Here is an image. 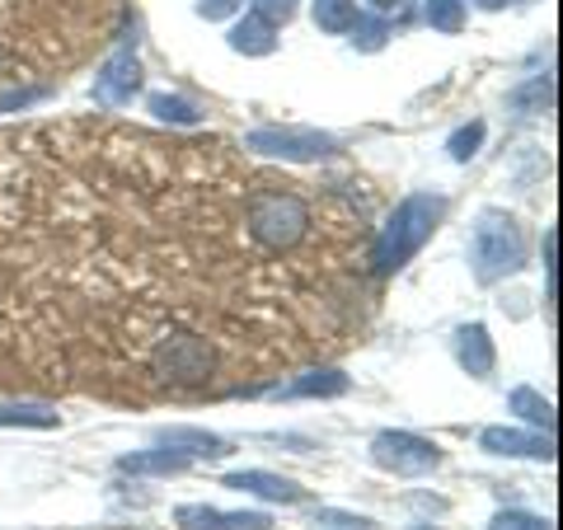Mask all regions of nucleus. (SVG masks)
Returning <instances> with one entry per match:
<instances>
[{
    "mask_svg": "<svg viewBox=\"0 0 563 530\" xmlns=\"http://www.w3.org/2000/svg\"><path fill=\"white\" fill-rule=\"evenodd\" d=\"M446 217V198L442 192H413V198H404L395 207V217L385 221V231L376 240V250H372V263H376V273H399L404 263H409L422 244L432 240L437 231V221Z\"/></svg>",
    "mask_w": 563,
    "mask_h": 530,
    "instance_id": "1",
    "label": "nucleus"
},
{
    "mask_svg": "<svg viewBox=\"0 0 563 530\" xmlns=\"http://www.w3.org/2000/svg\"><path fill=\"white\" fill-rule=\"evenodd\" d=\"M244 225H250V240L258 250L282 254L310 235V207L291 188H258L244 202Z\"/></svg>",
    "mask_w": 563,
    "mask_h": 530,
    "instance_id": "2",
    "label": "nucleus"
},
{
    "mask_svg": "<svg viewBox=\"0 0 563 530\" xmlns=\"http://www.w3.org/2000/svg\"><path fill=\"white\" fill-rule=\"evenodd\" d=\"M526 258V240H521V225L503 211H484L479 225H474V244H470V263H474V277L484 281H498L507 273H517Z\"/></svg>",
    "mask_w": 563,
    "mask_h": 530,
    "instance_id": "3",
    "label": "nucleus"
},
{
    "mask_svg": "<svg viewBox=\"0 0 563 530\" xmlns=\"http://www.w3.org/2000/svg\"><path fill=\"white\" fill-rule=\"evenodd\" d=\"M151 380L161 385H202L217 371V347H211L202 333H165L151 347Z\"/></svg>",
    "mask_w": 563,
    "mask_h": 530,
    "instance_id": "4",
    "label": "nucleus"
},
{
    "mask_svg": "<svg viewBox=\"0 0 563 530\" xmlns=\"http://www.w3.org/2000/svg\"><path fill=\"white\" fill-rule=\"evenodd\" d=\"M372 461L380 470H395V474H428L442 465V446L428 437H413V432H380L372 441Z\"/></svg>",
    "mask_w": 563,
    "mask_h": 530,
    "instance_id": "5",
    "label": "nucleus"
},
{
    "mask_svg": "<svg viewBox=\"0 0 563 530\" xmlns=\"http://www.w3.org/2000/svg\"><path fill=\"white\" fill-rule=\"evenodd\" d=\"M244 146L258 155H273V161H320V155L333 151V136L306 132V128H258L244 136Z\"/></svg>",
    "mask_w": 563,
    "mask_h": 530,
    "instance_id": "6",
    "label": "nucleus"
},
{
    "mask_svg": "<svg viewBox=\"0 0 563 530\" xmlns=\"http://www.w3.org/2000/svg\"><path fill=\"white\" fill-rule=\"evenodd\" d=\"M136 90H141L136 38H122L113 57L99 66V76H95V99L103 103V109H122V103H132Z\"/></svg>",
    "mask_w": 563,
    "mask_h": 530,
    "instance_id": "7",
    "label": "nucleus"
},
{
    "mask_svg": "<svg viewBox=\"0 0 563 530\" xmlns=\"http://www.w3.org/2000/svg\"><path fill=\"white\" fill-rule=\"evenodd\" d=\"M479 446L488 455H526V461H554V437L550 432H521V428H484Z\"/></svg>",
    "mask_w": 563,
    "mask_h": 530,
    "instance_id": "8",
    "label": "nucleus"
},
{
    "mask_svg": "<svg viewBox=\"0 0 563 530\" xmlns=\"http://www.w3.org/2000/svg\"><path fill=\"white\" fill-rule=\"evenodd\" d=\"M184 530H268V511H217V507H179Z\"/></svg>",
    "mask_w": 563,
    "mask_h": 530,
    "instance_id": "9",
    "label": "nucleus"
},
{
    "mask_svg": "<svg viewBox=\"0 0 563 530\" xmlns=\"http://www.w3.org/2000/svg\"><path fill=\"white\" fill-rule=\"evenodd\" d=\"M221 484L235 493H258V498H268V503H301V488L268 470H235V474H225Z\"/></svg>",
    "mask_w": 563,
    "mask_h": 530,
    "instance_id": "10",
    "label": "nucleus"
},
{
    "mask_svg": "<svg viewBox=\"0 0 563 530\" xmlns=\"http://www.w3.org/2000/svg\"><path fill=\"white\" fill-rule=\"evenodd\" d=\"M455 357H461V366L470 371V376H488L493 371V339L484 324H465L461 333H455Z\"/></svg>",
    "mask_w": 563,
    "mask_h": 530,
    "instance_id": "11",
    "label": "nucleus"
},
{
    "mask_svg": "<svg viewBox=\"0 0 563 530\" xmlns=\"http://www.w3.org/2000/svg\"><path fill=\"white\" fill-rule=\"evenodd\" d=\"M347 376L343 371H310V376H301V380H291V385H277L273 395H282V399H333V395H347Z\"/></svg>",
    "mask_w": 563,
    "mask_h": 530,
    "instance_id": "12",
    "label": "nucleus"
},
{
    "mask_svg": "<svg viewBox=\"0 0 563 530\" xmlns=\"http://www.w3.org/2000/svg\"><path fill=\"white\" fill-rule=\"evenodd\" d=\"M161 441H165L169 451L188 455V461H202V455H231V441L211 437V432H202V428H169Z\"/></svg>",
    "mask_w": 563,
    "mask_h": 530,
    "instance_id": "13",
    "label": "nucleus"
},
{
    "mask_svg": "<svg viewBox=\"0 0 563 530\" xmlns=\"http://www.w3.org/2000/svg\"><path fill=\"white\" fill-rule=\"evenodd\" d=\"M273 33H277L273 24H263L258 14H250V20H240V24L231 29V47L244 52V57H268V52L277 47Z\"/></svg>",
    "mask_w": 563,
    "mask_h": 530,
    "instance_id": "14",
    "label": "nucleus"
},
{
    "mask_svg": "<svg viewBox=\"0 0 563 530\" xmlns=\"http://www.w3.org/2000/svg\"><path fill=\"white\" fill-rule=\"evenodd\" d=\"M192 461L179 451H146V455H122L118 470L122 474H184Z\"/></svg>",
    "mask_w": 563,
    "mask_h": 530,
    "instance_id": "15",
    "label": "nucleus"
},
{
    "mask_svg": "<svg viewBox=\"0 0 563 530\" xmlns=\"http://www.w3.org/2000/svg\"><path fill=\"white\" fill-rule=\"evenodd\" d=\"M62 413L47 404H0V428H57Z\"/></svg>",
    "mask_w": 563,
    "mask_h": 530,
    "instance_id": "16",
    "label": "nucleus"
},
{
    "mask_svg": "<svg viewBox=\"0 0 563 530\" xmlns=\"http://www.w3.org/2000/svg\"><path fill=\"white\" fill-rule=\"evenodd\" d=\"M507 409L521 413L531 428H544V432H554V404L550 399H540L531 385H521V390H512V399H507Z\"/></svg>",
    "mask_w": 563,
    "mask_h": 530,
    "instance_id": "17",
    "label": "nucleus"
},
{
    "mask_svg": "<svg viewBox=\"0 0 563 530\" xmlns=\"http://www.w3.org/2000/svg\"><path fill=\"white\" fill-rule=\"evenodd\" d=\"M314 24L324 33H352V24H357V0H314Z\"/></svg>",
    "mask_w": 563,
    "mask_h": 530,
    "instance_id": "18",
    "label": "nucleus"
},
{
    "mask_svg": "<svg viewBox=\"0 0 563 530\" xmlns=\"http://www.w3.org/2000/svg\"><path fill=\"white\" fill-rule=\"evenodd\" d=\"M151 113L165 118V122H184V128H192V122L202 118L198 103H188V99H179V95H155V99H151Z\"/></svg>",
    "mask_w": 563,
    "mask_h": 530,
    "instance_id": "19",
    "label": "nucleus"
},
{
    "mask_svg": "<svg viewBox=\"0 0 563 530\" xmlns=\"http://www.w3.org/2000/svg\"><path fill=\"white\" fill-rule=\"evenodd\" d=\"M428 24L437 33H461L465 29V0H428Z\"/></svg>",
    "mask_w": 563,
    "mask_h": 530,
    "instance_id": "20",
    "label": "nucleus"
},
{
    "mask_svg": "<svg viewBox=\"0 0 563 530\" xmlns=\"http://www.w3.org/2000/svg\"><path fill=\"white\" fill-rule=\"evenodd\" d=\"M479 146H484V122H465V128L446 141V151H451V161H455V165L474 161V155H479Z\"/></svg>",
    "mask_w": 563,
    "mask_h": 530,
    "instance_id": "21",
    "label": "nucleus"
},
{
    "mask_svg": "<svg viewBox=\"0 0 563 530\" xmlns=\"http://www.w3.org/2000/svg\"><path fill=\"white\" fill-rule=\"evenodd\" d=\"M250 5H254L258 20L273 24V29H282V24L296 20V0H250Z\"/></svg>",
    "mask_w": 563,
    "mask_h": 530,
    "instance_id": "22",
    "label": "nucleus"
},
{
    "mask_svg": "<svg viewBox=\"0 0 563 530\" xmlns=\"http://www.w3.org/2000/svg\"><path fill=\"white\" fill-rule=\"evenodd\" d=\"M493 530H554V526L544 517H531V511H498Z\"/></svg>",
    "mask_w": 563,
    "mask_h": 530,
    "instance_id": "23",
    "label": "nucleus"
},
{
    "mask_svg": "<svg viewBox=\"0 0 563 530\" xmlns=\"http://www.w3.org/2000/svg\"><path fill=\"white\" fill-rule=\"evenodd\" d=\"M512 103H517V109H531V103H544V109H550V76L536 80V85H526V90H517Z\"/></svg>",
    "mask_w": 563,
    "mask_h": 530,
    "instance_id": "24",
    "label": "nucleus"
},
{
    "mask_svg": "<svg viewBox=\"0 0 563 530\" xmlns=\"http://www.w3.org/2000/svg\"><path fill=\"white\" fill-rule=\"evenodd\" d=\"M352 33H357V38H352V43H362V47H380V38H385V24H376V20H362V14H357V24H352Z\"/></svg>",
    "mask_w": 563,
    "mask_h": 530,
    "instance_id": "25",
    "label": "nucleus"
},
{
    "mask_svg": "<svg viewBox=\"0 0 563 530\" xmlns=\"http://www.w3.org/2000/svg\"><path fill=\"white\" fill-rule=\"evenodd\" d=\"M240 0H198V14L202 20H225V14H235Z\"/></svg>",
    "mask_w": 563,
    "mask_h": 530,
    "instance_id": "26",
    "label": "nucleus"
},
{
    "mask_svg": "<svg viewBox=\"0 0 563 530\" xmlns=\"http://www.w3.org/2000/svg\"><path fill=\"white\" fill-rule=\"evenodd\" d=\"M366 5H372V10H380V14H385V10H395L399 0H366Z\"/></svg>",
    "mask_w": 563,
    "mask_h": 530,
    "instance_id": "27",
    "label": "nucleus"
},
{
    "mask_svg": "<svg viewBox=\"0 0 563 530\" xmlns=\"http://www.w3.org/2000/svg\"><path fill=\"white\" fill-rule=\"evenodd\" d=\"M474 5H479V10H503L507 0H474Z\"/></svg>",
    "mask_w": 563,
    "mask_h": 530,
    "instance_id": "28",
    "label": "nucleus"
}]
</instances>
